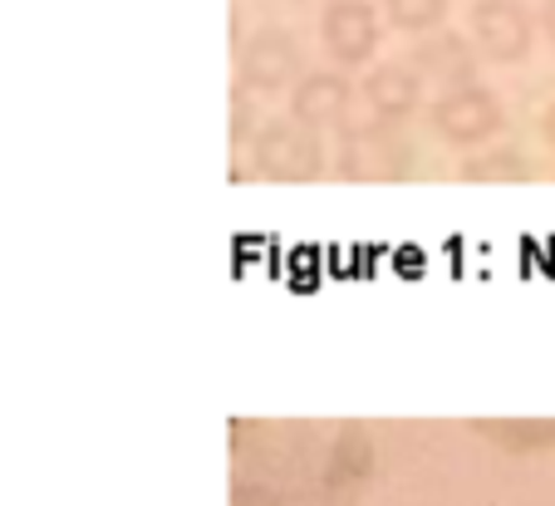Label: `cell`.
I'll return each instance as SVG.
<instances>
[{
  "mask_svg": "<svg viewBox=\"0 0 555 506\" xmlns=\"http://www.w3.org/2000/svg\"><path fill=\"white\" fill-rule=\"evenodd\" d=\"M535 124H541V138H545V148L555 153V104H545V108H541V118H535Z\"/></svg>",
  "mask_w": 555,
  "mask_h": 506,
  "instance_id": "cell-15",
  "label": "cell"
},
{
  "mask_svg": "<svg viewBox=\"0 0 555 506\" xmlns=\"http://www.w3.org/2000/svg\"><path fill=\"white\" fill-rule=\"evenodd\" d=\"M251 163H256V178L314 182L325 172L330 153H325L320 128H305V124H295V118H271V124H261V133L251 138Z\"/></svg>",
  "mask_w": 555,
  "mask_h": 506,
  "instance_id": "cell-3",
  "label": "cell"
},
{
  "mask_svg": "<svg viewBox=\"0 0 555 506\" xmlns=\"http://www.w3.org/2000/svg\"><path fill=\"white\" fill-rule=\"evenodd\" d=\"M378 44H384V15L374 0H330L320 11V50L330 54V64L339 69L369 64Z\"/></svg>",
  "mask_w": 555,
  "mask_h": 506,
  "instance_id": "cell-6",
  "label": "cell"
},
{
  "mask_svg": "<svg viewBox=\"0 0 555 506\" xmlns=\"http://www.w3.org/2000/svg\"><path fill=\"white\" fill-rule=\"evenodd\" d=\"M418 153H413L409 133L388 118L369 114L364 124L339 128V148H335V172L345 182H399L413 172Z\"/></svg>",
  "mask_w": 555,
  "mask_h": 506,
  "instance_id": "cell-2",
  "label": "cell"
},
{
  "mask_svg": "<svg viewBox=\"0 0 555 506\" xmlns=\"http://www.w3.org/2000/svg\"><path fill=\"white\" fill-rule=\"evenodd\" d=\"M369 453L354 428H261L256 447L236 443L231 506H354Z\"/></svg>",
  "mask_w": 555,
  "mask_h": 506,
  "instance_id": "cell-1",
  "label": "cell"
},
{
  "mask_svg": "<svg viewBox=\"0 0 555 506\" xmlns=\"http://www.w3.org/2000/svg\"><path fill=\"white\" fill-rule=\"evenodd\" d=\"M452 0H384V21L403 35H433L442 30Z\"/></svg>",
  "mask_w": 555,
  "mask_h": 506,
  "instance_id": "cell-12",
  "label": "cell"
},
{
  "mask_svg": "<svg viewBox=\"0 0 555 506\" xmlns=\"http://www.w3.org/2000/svg\"><path fill=\"white\" fill-rule=\"evenodd\" d=\"M423 89H428V79L418 75V64L388 60V64H378V69H369V79L359 85V99L369 104L374 118L399 124V118H413L423 108Z\"/></svg>",
  "mask_w": 555,
  "mask_h": 506,
  "instance_id": "cell-8",
  "label": "cell"
},
{
  "mask_svg": "<svg viewBox=\"0 0 555 506\" xmlns=\"http://www.w3.org/2000/svg\"><path fill=\"white\" fill-rule=\"evenodd\" d=\"M541 35L551 40V50H555V0H545L541 5Z\"/></svg>",
  "mask_w": 555,
  "mask_h": 506,
  "instance_id": "cell-16",
  "label": "cell"
},
{
  "mask_svg": "<svg viewBox=\"0 0 555 506\" xmlns=\"http://www.w3.org/2000/svg\"><path fill=\"white\" fill-rule=\"evenodd\" d=\"M409 60L418 64V75L428 79V85H448V89L477 85V69H482V50H477V44H467L457 30L423 35V40L413 44Z\"/></svg>",
  "mask_w": 555,
  "mask_h": 506,
  "instance_id": "cell-9",
  "label": "cell"
},
{
  "mask_svg": "<svg viewBox=\"0 0 555 506\" xmlns=\"http://www.w3.org/2000/svg\"><path fill=\"white\" fill-rule=\"evenodd\" d=\"M359 89L349 85L339 69H314V75H305L300 85L291 89V118L305 128H335L339 118L349 114V104H354Z\"/></svg>",
  "mask_w": 555,
  "mask_h": 506,
  "instance_id": "cell-10",
  "label": "cell"
},
{
  "mask_svg": "<svg viewBox=\"0 0 555 506\" xmlns=\"http://www.w3.org/2000/svg\"><path fill=\"white\" fill-rule=\"evenodd\" d=\"M305 54L295 30L285 25H256L242 44H236V85L246 94H281V89L300 85Z\"/></svg>",
  "mask_w": 555,
  "mask_h": 506,
  "instance_id": "cell-4",
  "label": "cell"
},
{
  "mask_svg": "<svg viewBox=\"0 0 555 506\" xmlns=\"http://www.w3.org/2000/svg\"><path fill=\"white\" fill-rule=\"evenodd\" d=\"M428 124L452 148H477V143H487V138H496L506 128V108L487 85H467L433 99Z\"/></svg>",
  "mask_w": 555,
  "mask_h": 506,
  "instance_id": "cell-5",
  "label": "cell"
},
{
  "mask_svg": "<svg viewBox=\"0 0 555 506\" xmlns=\"http://www.w3.org/2000/svg\"><path fill=\"white\" fill-rule=\"evenodd\" d=\"M472 428L487 432V438H492V443H502V447H516V453L555 443V418L551 423H506V418H496V423H472Z\"/></svg>",
  "mask_w": 555,
  "mask_h": 506,
  "instance_id": "cell-13",
  "label": "cell"
},
{
  "mask_svg": "<svg viewBox=\"0 0 555 506\" xmlns=\"http://www.w3.org/2000/svg\"><path fill=\"white\" fill-rule=\"evenodd\" d=\"M472 44L492 64H521L535 50V21L521 0H477L472 5Z\"/></svg>",
  "mask_w": 555,
  "mask_h": 506,
  "instance_id": "cell-7",
  "label": "cell"
},
{
  "mask_svg": "<svg viewBox=\"0 0 555 506\" xmlns=\"http://www.w3.org/2000/svg\"><path fill=\"white\" fill-rule=\"evenodd\" d=\"M457 178L462 182H531L535 168H531V158L516 148H487V153H472Z\"/></svg>",
  "mask_w": 555,
  "mask_h": 506,
  "instance_id": "cell-11",
  "label": "cell"
},
{
  "mask_svg": "<svg viewBox=\"0 0 555 506\" xmlns=\"http://www.w3.org/2000/svg\"><path fill=\"white\" fill-rule=\"evenodd\" d=\"M246 138H256V94L236 85L231 89V148H242Z\"/></svg>",
  "mask_w": 555,
  "mask_h": 506,
  "instance_id": "cell-14",
  "label": "cell"
}]
</instances>
